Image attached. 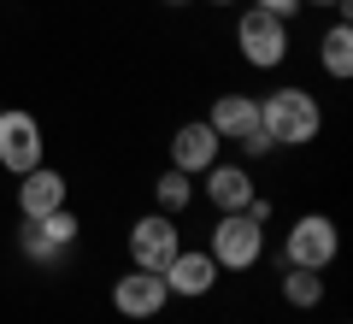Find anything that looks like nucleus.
<instances>
[{
  "mask_svg": "<svg viewBox=\"0 0 353 324\" xmlns=\"http://www.w3.org/2000/svg\"><path fill=\"white\" fill-rule=\"evenodd\" d=\"M259 130L271 148H306V142L324 136V106H318L312 88L283 83L271 95H259Z\"/></svg>",
  "mask_w": 353,
  "mask_h": 324,
  "instance_id": "nucleus-1",
  "label": "nucleus"
},
{
  "mask_svg": "<svg viewBox=\"0 0 353 324\" xmlns=\"http://www.w3.org/2000/svg\"><path fill=\"white\" fill-rule=\"evenodd\" d=\"M206 254L218 260V271H253L265 260V225H253L248 212H218L206 230Z\"/></svg>",
  "mask_w": 353,
  "mask_h": 324,
  "instance_id": "nucleus-2",
  "label": "nucleus"
},
{
  "mask_svg": "<svg viewBox=\"0 0 353 324\" xmlns=\"http://www.w3.org/2000/svg\"><path fill=\"white\" fill-rule=\"evenodd\" d=\"M236 48H241V59H248L253 71H283V65H289V53H294V36H289V24H283V18L248 6V12L236 18Z\"/></svg>",
  "mask_w": 353,
  "mask_h": 324,
  "instance_id": "nucleus-3",
  "label": "nucleus"
},
{
  "mask_svg": "<svg viewBox=\"0 0 353 324\" xmlns=\"http://www.w3.org/2000/svg\"><path fill=\"white\" fill-rule=\"evenodd\" d=\"M206 124L218 130V142H236V148L248 153V160H265V153H271V142H265V130H259V95L224 88V95L212 100Z\"/></svg>",
  "mask_w": 353,
  "mask_h": 324,
  "instance_id": "nucleus-4",
  "label": "nucleus"
},
{
  "mask_svg": "<svg viewBox=\"0 0 353 324\" xmlns=\"http://www.w3.org/2000/svg\"><path fill=\"white\" fill-rule=\"evenodd\" d=\"M341 254V230L330 212H301L283 236V265H301V271H330Z\"/></svg>",
  "mask_w": 353,
  "mask_h": 324,
  "instance_id": "nucleus-5",
  "label": "nucleus"
},
{
  "mask_svg": "<svg viewBox=\"0 0 353 324\" xmlns=\"http://www.w3.org/2000/svg\"><path fill=\"white\" fill-rule=\"evenodd\" d=\"M77 236H83V218L71 207H59V212H41V218H24L18 225V254L30 265H59L77 248Z\"/></svg>",
  "mask_w": 353,
  "mask_h": 324,
  "instance_id": "nucleus-6",
  "label": "nucleus"
},
{
  "mask_svg": "<svg viewBox=\"0 0 353 324\" xmlns=\"http://www.w3.org/2000/svg\"><path fill=\"white\" fill-rule=\"evenodd\" d=\"M41 160H48V130H41V118L24 113V106H0V171L24 177Z\"/></svg>",
  "mask_w": 353,
  "mask_h": 324,
  "instance_id": "nucleus-7",
  "label": "nucleus"
},
{
  "mask_svg": "<svg viewBox=\"0 0 353 324\" xmlns=\"http://www.w3.org/2000/svg\"><path fill=\"white\" fill-rule=\"evenodd\" d=\"M183 218H171V212H141V218H130V265H141V271H165V260H171L176 248H183Z\"/></svg>",
  "mask_w": 353,
  "mask_h": 324,
  "instance_id": "nucleus-8",
  "label": "nucleus"
},
{
  "mask_svg": "<svg viewBox=\"0 0 353 324\" xmlns=\"http://www.w3.org/2000/svg\"><path fill=\"white\" fill-rule=\"evenodd\" d=\"M165 307H171V289H165L159 271H141V265H130V271L112 283V312H118V318H130V324L159 318Z\"/></svg>",
  "mask_w": 353,
  "mask_h": 324,
  "instance_id": "nucleus-9",
  "label": "nucleus"
},
{
  "mask_svg": "<svg viewBox=\"0 0 353 324\" xmlns=\"http://www.w3.org/2000/svg\"><path fill=\"white\" fill-rule=\"evenodd\" d=\"M159 277H165V289H171V301H206L224 271H218V260L206 248H176Z\"/></svg>",
  "mask_w": 353,
  "mask_h": 324,
  "instance_id": "nucleus-10",
  "label": "nucleus"
},
{
  "mask_svg": "<svg viewBox=\"0 0 353 324\" xmlns=\"http://www.w3.org/2000/svg\"><path fill=\"white\" fill-rule=\"evenodd\" d=\"M194 189H201V200L212 212H241L253 195H259V183H253V171L241 160H218V165H206L201 177H194Z\"/></svg>",
  "mask_w": 353,
  "mask_h": 324,
  "instance_id": "nucleus-11",
  "label": "nucleus"
},
{
  "mask_svg": "<svg viewBox=\"0 0 353 324\" xmlns=\"http://www.w3.org/2000/svg\"><path fill=\"white\" fill-rule=\"evenodd\" d=\"M12 200H18V218H41V212H59V207H71V177H65L59 165L41 160L36 171L18 177Z\"/></svg>",
  "mask_w": 353,
  "mask_h": 324,
  "instance_id": "nucleus-12",
  "label": "nucleus"
},
{
  "mask_svg": "<svg viewBox=\"0 0 353 324\" xmlns=\"http://www.w3.org/2000/svg\"><path fill=\"white\" fill-rule=\"evenodd\" d=\"M165 148H171V165H176V171H189V177H201L206 165L224 160V142H218V130L206 124V118H183Z\"/></svg>",
  "mask_w": 353,
  "mask_h": 324,
  "instance_id": "nucleus-13",
  "label": "nucleus"
},
{
  "mask_svg": "<svg viewBox=\"0 0 353 324\" xmlns=\"http://www.w3.org/2000/svg\"><path fill=\"white\" fill-rule=\"evenodd\" d=\"M318 65H324V77H336V83L353 77V24H347V12H336V24L318 36Z\"/></svg>",
  "mask_w": 353,
  "mask_h": 324,
  "instance_id": "nucleus-14",
  "label": "nucleus"
},
{
  "mask_svg": "<svg viewBox=\"0 0 353 324\" xmlns=\"http://www.w3.org/2000/svg\"><path fill=\"white\" fill-rule=\"evenodd\" d=\"M194 200H201V189H194V177H189V171L165 165V171L153 177V212H171V218H183Z\"/></svg>",
  "mask_w": 353,
  "mask_h": 324,
  "instance_id": "nucleus-15",
  "label": "nucleus"
},
{
  "mask_svg": "<svg viewBox=\"0 0 353 324\" xmlns=\"http://www.w3.org/2000/svg\"><path fill=\"white\" fill-rule=\"evenodd\" d=\"M324 295H330L324 271H301V265H289V271H283V301H289L294 312H312V307H324Z\"/></svg>",
  "mask_w": 353,
  "mask_h": 324,
  "instance_id": "nucleus-16",
  "label": "nucleus"
},
{
  "mask_svg": "<svg viewBox=\"0 0 353 324\" xmlns=\"http://www.w3.org/2000/svg\"><path fill=\"white\" fill-rule=\"evenodd\" d=\"M241 212H248L253 225H265V230H271V218H277V200H271V195H253V200H248Z\"/></svg>",
  "mask_w": 353,
  "mask_h": 324,
  "instance_id": "nucleus-17",
  "label": "nucleus"
},
{
  "mask_svg": "<svg viewBox=\"0 0 353 324\" xmlns=\"http://www.w3.org/2000/svg\"><path fill=\"white\" fill-rule=\"evenodd\" d=\"M248 6H259V12L283 18V24H294V12H301V0H248Z\"/></svg>",
  "mask_w": 353,
  "mask_h": 324,
  "instance_id": "nucleus-18",
  "label": "nucleus"
},
{
  "mask_svg": "<svg viewBox=\"0 0 353 324\" xmlns=\"http://www.w3.org/2000/svg\"><path fill=\"white\" fill-rule=\"evenodd\" d=\"M301 6H330V12H347L353 0H301Z\"/></svg>",
  "mask_w": 353,
  "mask_h": 324,
  "instance_id": "nucleus-19",
  "label": "nucleus"
},
{
  "mask_svg": "<svg viewBox=\"0 0 353 324\" xmlns=\"http://www.w3.org/2000/svg\"><path fill=\"white\" fill-rule=\"evenodd\" d=\"M206 6H241V0H206Z\"/></svg>",
  "mask_w": 353,
  "mask_h": 324,
  "instance_id": "nucleus-20",
  "label": "nucleus"
},
{
  "mask_svg": "<svg viewBox=\"0 0 353 324\" xmlns=\"http://www.w3.org/2000/svg\"><path fill=\"white\" fill-rule=\"evenodd\" d=\"M159 6H189V0H159Z\"/></svg>",
  "mask_w": 353,
  "mask_h": 324,
  "instance_id": "nucleus-21",
  "label": "nucleus"
}]
</instances>
